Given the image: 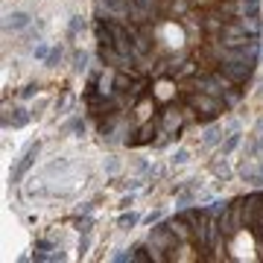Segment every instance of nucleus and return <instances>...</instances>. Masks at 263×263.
<instances>
[{
    "label": "nucleus",
    "mask_w": 263,
    "mask_h": 263,
    "mask_svg": "<svg viewBox=\"0 0 263 263\" xmlns=\"http://www.w3.org/2000/svg\"><path fill=\"white\" fill-rule=\"evenodd\" d=\"M35 155H38V146H29V152H27V155H24V161H21L18 167H15V173H12V179L18 181L21 176H24V173H27V167H29V164H32V161H35Z\"/></svg>",
    "instance_id": "obj_1"
},
{
    "label": "nucleus",
    "mask_w": 263,
    "mask_h": 263,
    "mask_svg": "<svg viewBox=\"0 0 263 263\" xmlns=\"http://www.w3.org/2000/svg\"><path fill=\"white\" fill-rule=\"evenodd\" d=\"M27 24H29V15H24V12H15L6 21V27H12V29H21V27H27Z\"/></svg>",
    "instance_id": "obj_2"
},
{
    "label": "nucleus",
    "mask_w": 263,
    "mask_h": 263,
    "mask_svg": "<svg viewBox=\"0 0 263 263\" xmlns=\"http://www.w3.org/2000/svg\"><path fill=\"white\" fill-rule=\"evenodd\" d=\"M237 141H240V132H234V135L228 138V143H226V146H222V155H228V152L234 149V146H237Z\"/></svg>",
    "instance_id": "obj_3"
},
{
    "label": "nucleus",
    "mask_w": 263,
    "mask_h": 263,
    "mask_svg": "<svg viewBox=\"0 0 263 263\" xmlns=\"http://www.w3.org/2000/svg\"><path fill=\"white\" fill-rule=\"evenodd\" d=\"M12 123H15V126H24V123H27V114H24V108H18V114L12 117Z\"/></svg>",
    "instance_id": "obj_4"
},
{
    "label": "nucleus",
    "mask_w": 263,
    "mask_h": 263,
    "mask_svg": "<svg viewBox=\"0 0 263 263\" xmlns=\"http://www.w3.org/2000/svg\"><path fill=\"white\" fill-rule=\"evenodd\" d=\"M135 222H138V216L135 214H129V216H120V226L126 228V226H135Z\"/></svg>",
    "instance_id": "obj_5"
},
{
    "label": "nucleus",
    "mask_w": 263,
    "mask_h": 263,
    "mask_svg": "<svg viewBox=\"0 0 263 263\" xmlns=\"http://www.w3.org/2000/svg\"><path fill=\"white\" fill-rule=\"evenodd\" d=\"M135 3H138L141 9H149V6H152V0H135Z\"/></svg>",
    "instance_id": "obj_6"
}]
</instances>
